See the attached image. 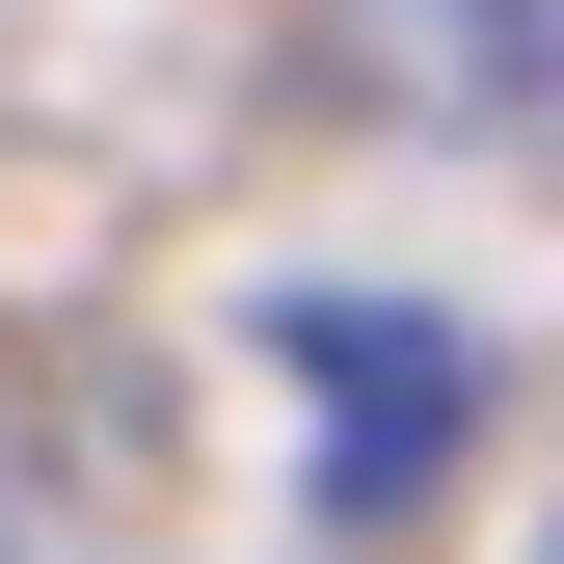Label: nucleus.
Instances as JSON below:
<instances>
[{
  "label": "nucleus",
  "mask_w": 564,
  "mask_h": 564,
  "mask_svg": "<svg viewBox=\"0 0 564 564\" xmlns=\"http://www.w3.org/2000/svg\"><path fill=\"white\" fill-rule=\"evenodd\" d=\"M538 564H564V538H538Z\"/></svg>",
  "instance_id": "nucleus-2"
},
{
  "label": "nucleus",
  "mask_w": 564,
  "mask_h": 564,
  "mask_svg": "<svg viewBox=\"0 0 564 564\" xmlns=\"http://www.w3.org/2000/svg\"><path fill=\"white\" fill-rule=\"evenodd\" d=\"M269 349H296V457H323V511H431V457H457V323L431 296H296V323H269Z\"/></svg>",
  "instance_id": "nucleus-1"
}]
</instances>
